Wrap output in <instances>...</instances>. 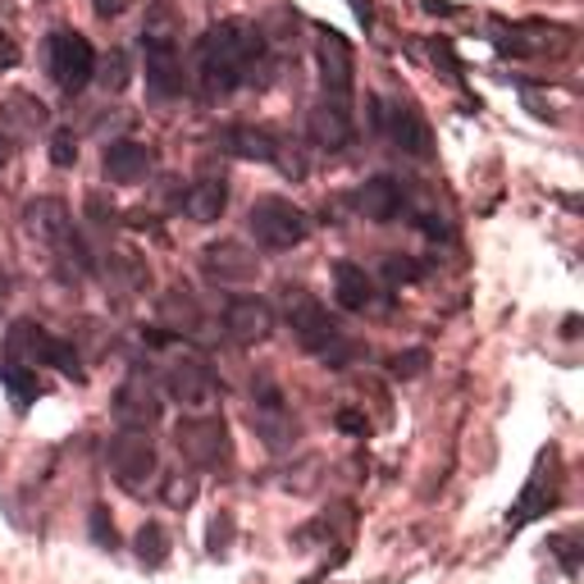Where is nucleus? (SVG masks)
I'll return each instance as SVG.
<instances>
[{"instance_id": "1", "label": "nucleus", "mask_w": 584, "mask_h": 584, "mask_svg": "<svg viewBox=\"0 0 584 584\" xmlns=\"http://www.w3.org/2000/svg\"><path fill=\"white\" fill-rule=\"evenodd\" d=\"M260 51H265V37L252 23H243V19L215 23L202 37V83H206V92L211 96H228L233 88L252 83Z\"/></svg>"}, {"instance_id": "2", "label": "nucleus", "mask_w": 584, "mask_h": 584, "mask_svg": "<svg viewBox=\"0 0 584 584\" xmlns=\"http://www.w3.org/2000/svg\"><path fill=\"white\" fill-rule=\"evenodd\" d=\"M288 320H293L297 342L306 347L310 357H320L329 366H347V361L357 357V342L342 338V329L329 320V310L310 297L306 288H288Z\"/></svg>"}, {"instance_id": "3", "label": "nucleus", "mask_w": 584, "mask_h": 584, "mask_svg": "<svg viewBox=\"0 0 584 584\" xmlns=\"http://www.w3.org/2000/svg\"><path fill=\"white\" fill-rule=\"evenodd\" d=\"M6 352H10L14 366H28V370H37V366H55L60 375H69V379H78V383L88 379V370L78 366V352H73V347L60 342V338H51L42 325H32V320H19V325L10 329Z\"/></svg>"}, {"instance_id": "4", "label": "nucleus", "mask_w": 584, "mask_h": 584, "mask_svg": "<svg viewBox=\"0 0 584 584\" xmlns=\"http://www.w3.org/2000/svg\"><path fill=\"white\" fill-rule=\"evenodd\" d=\"M252 233H256V243L269 247V252H288L297 243H306V233H310V219L301 206L284 202V197H260L247 215Z\"/></svg>"}, {"instance_id": "5", "label": "nucleus", "mask_w": 584, "mask_h": 584, "mask_svg": "<svg viewBox=\"0 0 584 584\" xmlns=\"http://www.w3.org/2000/svg\"><path fill=\"white\" fill-rule=\"evenodd\" d=\"M105 461H110V475L120 480L129 493H142L155 475H161V461H155V448H151L146 430L114 434L110 448H105Z\"/></svg>"}, {"instance_id": "6", "label": "nucleus", "mask_w": 584, "mask_h": 584, "mask_svg": "<svg viewBox=\"0 0 584 584\" xmlns=\"http://www.w3.org/2000/svg\"><path fill=\"white\" fill-rule=\"evenodd\" d=\"M142 55H146V88L155 96H178L183 92V64H178L170 19H165V28H155V23L142 28Z\"/></svg>"}, {"instance_id": "7", "label": "nucleus", "mask_w": 584, "mask_h": 584, "mask_svg": "<svg viewBox=\"0 0 584 584\" xmlns=\"http://www.w3.org/2000/svg\"><path fill=\"white\" fill-rule=\"evenodd\" d=\"M92 69H96V51L83 32L60 28L51 37V78L64 92H83L92 83Z\"/></svg>"}, {"instance_id": "8", "label": "nucleus", "mask_w": 584, "mask_h": 584, "mask_svg": "<svg viewBox=\"0 0 584 584\" xmlns=\"http://www.w3.org/2000/svg\"><path fill=\"white\" fill-rule=\"evenodd\" d=\"M174 443H178V452L192 465H219L228 457V430H224L219 416H187V420H178Z\"/></svg>"}, {"instance_id": "9", "label": "nucleus", "mask_w": 584, "mask_h": 584, "mask_svg": "<svg viewBox=\"0 0 584 584\" xmlns=\"http://www.w3.org/2000/svg\"><path fill=\"white\" fill-rule=\"evenodd\" d=\"M161 411H165L161 388H155L142 370H133L120 383V393H114V420H120L124 430H151V424L161 420Z\"/></svg>"}, {"instance_id": "10", "label": "nucleus", "mask_w": 584, "mask_h": 584, "mask_svg": "<svg viewBox=\"0 0 584 584\" xmlns=\"http://www.w3.org/2000/svg\"><path fill=\"white\" fill-rule=\"evenodd\" d=\"M370 105H375V124L379 129H388V137H393V146L398 151H407V155H416V161H424L430 155V129H424V120L411 110V105H393V110H383V101L379 96H370Z\"/></svg>"}, {"instance_id": "11", "label": "nucleus", "mask_w": 584, "mask_h": 584, "mask_svg": "<svg viewBox=\"0 0 584 584\" xmlns=\"http://www.w3.org/2000/svg\"><path fill=\"white\" fill-rule=\"evenodd\" d=\"M320 78H325V101L338 105L352 101V47L334 28L320 32Z\"/></svg>"}, {"instance_id": "12", "label": "nucleus", "mask_w": 584, "mask_h": 584, "mask_svg": "<svg viewBox=\"0 0 584 584\" xmlns=\"http://www.w3.org/2000/svg\"><path fill=\"white\" fill-rule=\"evenodd\" d=\"M224 329L238 342H265L275 334V310H269V301H260V297H238L224 310Z\"/></svg>"}, {"instance_id": "13", "label": "nucleus", "mask_w": 584, "mask_h": 584, "mask_svg": "<svg viewBox=\"0 0 584 584\" xmlns=\"http://www.w3.org/2000/svg\"><path fill=\"white\" fill-rule=\"evenodd\" d=\"M402 206H407V192H402L398 178H388V174H379V178H370V183L357 187V211H361L366 219H375V224L398 219Z\"/></svg>"}, {"instance_id": "14", "label": "nucleus", "mask_w": 584, "mask_h": 584, "mask_svg": "<svg viewBox=\"0 0 584 584\" xmlns=\"http://www.w3.org/2000/svg\"><path fill=\"white\" fill-rule=\"evenodd\" d=\"M170 398L174 402H183V407H202V402H211V393H215V375H211V366L206 361H178V366H170Z\"/></svg>"}, {"instance_id": "15", "label": "nucleus", "mask_w": 584, "mask_h": 584, "mask_svg": "<svg viewBox=\"0 0 584 584\" xmlns=\"http://www.w3.org/2000/svg\"><path fill=\"white\" fill-rule=\"evenodd\" d=\"M151 174V146L142 142H110L105 146V178L120 183V187H133Z\"/></svg>"}, {"instance_id": "16", "label": "nucleus", "mask_w": 584, "mask_h": 584, "mask_svg": "<svg viewBox=\"0 0 584 584\" xmlns=\"http://www.w3.org/2000/svg\"><path fill=\"white\" fill-rule=\"evenodd\" d=\"M206 275L219 284H243L256 275V256L243 243H215L206 247Z\"/></svg>"}, {"instance_id": "17", "label": "nucleus", "mask_w": 584, "mask_h": 584, "mask_svg": "<svg viewBox=\"0 0 584 584\" xmlns=\"http://www.w3.org/2000/svg\"><path fill=\"white\" fill-rule=\"evenodd\" d=\"M310 137H316L320 146L338 151L352 142V110L338 105V101H320L316 110H310Z\"/></svg>"}, {"instance_id": "18", "label": "nucleus", "mask_w": 584, "mask_h": 584, "mask_svg": "<svg viewBox=\"0 0 584 584\" xmlns=\"http://www.w3.org/2000/svg\"><path fill=\"white\" fill-rule=\"evenodd\" d=\"M334 297H338L342 310H370L375 306V284H370V275L361 265L338 260L334 265Z\"/></svg>"}, {"instance_id": "19", "label": "nucleus", "mask_w": 584, "mask_h": 584, "mask_svg": "<svg viewBox=\"0 0 584 584\" xmlns=\"http://www.w3.org/2000/svg\"><path fill=\"white\" fill-rule=\"evenodd\" d=\"M23 215H28V228L37 233V238H47V243H69V238H73L69 211H64V202H55V197L32 202Z\"/></svg>"}, {"instance_id": "20", "label": "nucleus", "mask_w": 584, "mask_h": 584, "mask_svg": "<svg viewBox=\"0 0 584 584\" xmlns=\"http://www.w3.org/2000/svg\"><path fill=\"white\" fill-rule=\"evenodd\" d=\"M187 215L197 219V224H215L228 206V183L224 178H202V183H192L187 187V197H183Z\"/></svg>"}, {"instance_id": "21", "label": "nucleus", "mask_w": 584, "mask_h": 584, "mask_svg": "<svg viewBox=\"0 0 584 584\" xmlns=\"http://www.w3.org/2000/svg\"><path fill=\"white\" fill-rule=\"evenodd\" d=\"M224 151L243 155V161H275V155H279V142L269 137L265 129H228V133H224Z\"/></svg>"}, {"instance_id": "22", "label": "nucleus", "mask_w": 584, "mask_h": 584, "mask_svg": "<svg viewBox=\"0 0 584 584\" xmlns=\"http://www.w3.org/2000/svg\"><path fill=\"white\" fill-rule=\"evenodd\" d=\"M557 498V480H549V489H543V471L534 475V484L525 489V498L516 502V516H512V530H521L525 521H534L543 508H549V502Z\"/></svg>"}, {"instance_id": "23", "label": "nucleus", "mask_w": 584, "mask_h": 584, "mask_svg": "<svg viewBox=\"0 0 584 584\" xmlns=\"http://www.w3.org/2000/svg\"><path fill=\"white\" fill-rule=\"evenodd\" d=\"M137 557L146 562V566H165V557H170V534H165V525H142L137 530Z\"/></svg>"}, {"instance_id": "24", "label": "nucleus", "mask_w": 584, "mask_h": 584, "mask_svg": "<svg viewBox=\"0 0 584 584\" xmlns=\"http://www.w3.org/2000/svg\"><path fill=\"white\" fill-rule=\"evenodd\" d=\"M0 120L19 124V129H37V124H47V105L32 101V96H10L6 110H0Z\"/></svg>"}, {"instance_id": "25", "label": "nucleus", "mask_w": 584, "mask_h": 584, "mask_svg": "<svg viewBox=\"0 0 584 584\" xmlns=\"http://www.w3.org/2000/svg\"><path fill=\"white\" fill-rule=\"evenodd\" d=\"M0 379L10 383V393H14V402L19 407H28L32 398H37V370H28V366H0Z\"/></svg>"}, {"instance_id": "26", "label": "nucleus", "mask_w": 584, "mask_h": 584, "mask_svg": "<svg viewBox=\"0 0 584 584\" xmlns=\"http://www.w3.org/2000/svg\"><path fill=\"white\" fill-rule=\"evenodd\" d=\"M92 73H101L105 92H124V88H129V55H124V51H110Z\"/></svg>"}, {"instance_id": "27", "label": "nucleus", "mask_w": 584, "mask_h": 584, "mask_svg": "<svg viewBox=\"0 0 584 584\" xmlns=\"http://www.w3.org/2000/svg\"><path fill=\"white\" fill-rule=\"evenodd\" d=\"M192 498H197V480H192V475H170L165 480V502H170V508H187Z\"/></svg>"}, {"instance_id": "28", "label": "nucleus", "mask_w": 584, "mask_h": 584, "mask_svg": "<svg viewBox=\"0 0 584 584\" xmlns=\"http://www.w3.org/2000/svg\"><path fill=\"white\" fill-rule=\"evenodd\" d=\"M51 161H55L60 170H69V165L78 161V142H73V133H69V129H60V133L51 137Z\"/></svg>"}, {"instance_id": "29", "label": "nucleus", "mask_w": 584, "mask_h": 584, "mask_svg": "<svg viewBox=\"0 0 584 584\" xmlns=\"http://www.w3.org/2000/svg\"><path fill=\"white\" fill-rule=\"evenodd\" d=\"M424 361H430V352H420V347H416V352H398L388 370H393L398 379H416V375L424 370Z\"/></svg>"}, {"instance_id": "30", "label": "nucleus", "mask_w": 584, "mask_h": 584, "mask_svg": "<svg viewBox=\"0 0 584 584\" xmlns=\"http://www.w3.org/2000/svg\"><path fill=\"white\" fill-rule=\"evenodd\" d=\"M388 279H393V284H411V279H420V265H411V260H398V256H388Z\"/></svg>"}, {"instance_id": "31", "label": "nucleus", "mask_w": 584, "mask_h": 584, "mask_svg": "<svg viewBox=\"0 0 584 584\" xmlns=\"http://www.w3.org/2000/svg\"><path fill=\"white\" fill-rule=\"evenodd\" d=\"M92 6H96L101 19H114V14H124V10H129V0H92Z\"/></svg>"}, {"instance_id": "32", "label": "nucleus", "mask_w": 584, "mask_h": 584, "mask_svg": "<svg viewBox=\"0 0 584 584\" xmlns=\"http://www.w3.org/2000/svg\"><path fill=\"white\" fill-rule=\"evenodd\" d=\"M19 60V51H14V42H10V37L6 32H0V69H10Z\"/></svg>"}, {"instance_id": "33", "label": "nucleus", "mask_w": 584, "mask_h": 584, "mask_svg": "<svg viewBox=\"0 0 584 584\" xmlns=\"http://www.w3.org/2000/svg\"><path fill=\"white\" fill-rule=\"evenodd\" d=\"M352 10H357V19L370 28V19H375V14H370V0H352Z\"/></svg>"}]
</instances>
